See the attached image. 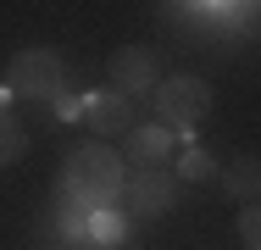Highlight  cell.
<instances>
[{"label":"cell","instance_id":"14","mask_svg":"<svg viewBox=\"0 0 261 250\" xmlns=\"http://www.w3.org/2000/svg\"><path fill=\"white\" fill-rule=\"evenodd\" d=\"M0 111H11V89H0Z\"/></svg>","mask_w":261,"mask_h":250},{"label":"cell","instance_id":"9","mask_svg":"<svg viewBox=\"0 0 261 250\" xmlns=\"http://www.w3.org/2000/svg\"><path fill=\"white\" fill-rule=\"evenodd\" d=\"M22 150H28V128H22L11 111H0V167H11Z\"/></svg>","mask_w":261,"mask_h":250},{"label":"cell","instance_id":"1","mask_svg":"<svg viewBox=\"0 0 261 250\" xmlns=\"http://www.w3.org/2000/svg\"><path fill=\"white\" fill-rule=\"evenodd\" d=\"M128 195V167H122V156L106 145H84L67 156V167H61V200H67V211H84V217H95V211H117Z\"/></svg>","mask_w":261,"mask_h":250},{"label":"cell","instance_id":"10","mask_svg":"<svg viewBox=\"0 0 261 250\" xmlns=\"http://www.w3.org/2000/svg\"><path fill=\"white\" fill-rule=\"evenodd\" d=\"M84 234H89L95 245H122V234H128V222H122V211H95V217L84 222Z\"/></svg>","mask_w":261,"mask_h":250},{"label":"cell","instance_id":"2","mask_svg":"<svg viewBox=\"0 0 261 250\" xmlns=\"http://www.w3.org/2000/svg\"><path fill=\"white\" fill-rule=\"evenodd\" d=\"M211 111V84L195 72H178V78H161L156 84V122L172 128L178 139H189Z\"/></svg>","mask_w":261,"mask_h":250},{"label":"cell","instance_id":"8","mask_svg":"<svg viewBox=\"0 0 261 250\" xmlns=\"http://www.w3.org/2000/svg\"><path fill=\"white\" fill-rule=\"evenodd\" d=\"M222 195L239 200V211L261 206V156H239V161L222 167Z\"/></svg>","mask_w":261,"mask_h":250},{"label":"cell","instance_id":"12","mask_svg":"<svg viewBox=\"0 0 261 250\" xmlns=\"http://www.w3.org/2000/svg\"><path fill=\"white\" fill-rule=\"evenodd\" d=\"M239 239H245V250H261V206L239 211Z\"/></svg>","mask_w":261,"mask_h":250},{"label":"cell","instance_id":"4","mask_svg":"<svg viewBox=\"0 0 261 250\" xmlns=\"http://www.w3.org/2000/svg\"><path fill=\"white\" fill-rule=\"evenodd\" d=\"M106 78H111V95H122V100H139V95H156V56L145 45H128V50H117L111 61H106Z\"/></svg>","mask_w":261,"mask_h":250},{"label":"cell","instance_id":"7","mask_svg":"<svg viewBox=\"0 0 261 250\" xmlns=\"http://www.w3.org/2000/svg\"><path fill=\"white\" fill-rule=\"evenodd\" d=\"M84 122L100 134V139H117V134H134V100L111 95V89H100V95H84Z\"/></svg>","mask_w":261,"mask_h":250},{"label":"cell","instance_id":"5","mask_svg":"<svg viewBox=\"0 0 261 250\" xmlns=\"http://www.w3.org/2000/svg\"><path fill=\"white\" fill-rule=\"evenodd\" d=\"M172 195H178V184H172V172H134L128 178V217H139V222H156L172 211Z\"/></svg>","mask_w":261,"mask_h":250},{"label":"cell","instance_id":"13","mask_svg":"<svg viewBox=\"0 0 261 250\" xmlns=\"http://www.w3.org/2000/svg\"><path fill=\"white\" fill-rule=\"evenodd\" d=\"M56 117H67V122L84 117V100H78V95H61V100H56Z\"/></svg>","mask_w":261,"mask_h":250},{"label":"cell","instance_id":"11","mask_svg":"<svg viewBox=\"0 0 261 250\" xmlns=\"http://www.w3.org/2000/svg\"><path fill=\"white\" fill-rule=\"evenodd\" d=\"M211 172H217V161H211L206 150H184V156H178V178H184V184H200V178H211Z\"/></svg>","mask_w":261,"mask_h":250},{"label":"cell","instance_id":"3","mask_svg":"<svg viewBox=\"0 0 261 250\" xmlns=\"http://www.w3.org/2000/svg\"><path fill=\"white\" fill-rule=\"evenodd\" d=\"M6 89L22 100H61L67 95V67H61L56 50H22V56H11Z\"/></svg>","mask_w":261,"mask_h":250},{"label":"cell","instance_id":"6","mask_svg":"<svg viewBox=\"0 0 261 250\" xmlns=\"http://www.w3.org/2000/svg\"><path fill=\"white\" fill-rule=\"evenodd\" d=\"M172 128H161V122H139L134 134H128V161L139 167V172H167V161H172Z\"/></svg>","mask_w":261,"mask_h":250}]
</instances>
